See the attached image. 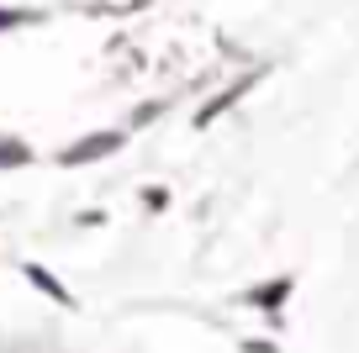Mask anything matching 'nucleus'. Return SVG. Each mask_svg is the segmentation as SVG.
Here are the masks:
<instances>
[{
	"instance_id": "20e7f679",
	"label": "nucleus",
	"mask_w": 359,
	"mask_h": 353,
	"mask_svg": "<svg viewBox=\"0 0 359 353\" xmlns=\"http://www.w3.org/2000/svg\"><path fill=\"white\" fill-rule=\"evenodd\" d=\"M291 296V279H275V285H259V290H248V306H259L269 317V311H280V300Z\"/></svg>"
},
{
	"instance_id": "423d86ee",
	"label": "nucleus",
	"mask_w": 359,
	"mask_h": 353,
	"mask_svg": "<svg viewBox=\"0 0 359 353\" xmlns=\"http://www.w3.org/2000/svg\"><path fill=\"white\" fill-rule=\"evenodd\" d=\"M16 22H27L22 11H0V32H6V27H16Z\"/></svg>"
},
{
	"instance_id": "f03ea898",
	"label": "nucleus",
	"mask_w": 359,
	"mask_h": 353,
	"mask_svg": "<svg viewBox=\"0 0 359 353\" xmlns=\"http://www.w3.org/2000/svg\"><path fill=\"white\" fill-rule=\"evenodd\" d=\"M254 85H259V69H254V74H243V79H238V85H233V90H222V95H217V100H212V106H206V111H201V116H196V127H212V122H217V116H222V111H227V106H238V95H248V90H254Z\"/></svg>"
},
{
	"instance_id": "7ed1b4c3",
	"label": "nucleus",
	"mask_w": 359,
	"mask_h": 353,
	"mask_svg": "<svg viewBox=\"0 0 359 353\" xmlns=\"http://www.w3.org/2000/svg\"><path fill=\"white\" fill-rule=\"evenodd\" d=\"M22 275H27V279H32V285H37V290H43V296H48V300H58V306H74V296H69V290H64V285H58V279H53V275H48V269H43V264H22Z\"/></svg>"
},
{
	"instance_id": "f257e3e1",
	"label": "nucleus",
	"mask_w": 359,
	"mask_h": 353,
	"mask_svg": "<svg viewBox=\"0 0 359 353\" xmlns=\"http://www.w3.org/2000/svg\"><path fill=\"white\" fill-rule=\"evenodd\" d=\"M116 148H122V132H90V137H79L74 148H64V153H58V164H64V169H79V164H90V158H111Z\"/></svg>"
},
{
	"instance_id": "39448f33",
	"label": "nucleus",
	"mask_w": 359,
	"mask_h": 353,
	"mask_svg": "<svg viewBox=\"0 0 359 353\" xmlns=\"http://www.w3.org/2000/svg\"><path fill=\"white\" fill-rule=\"evenodd\" d=\"M27 158H32V148L22 137H0V169H22Z\"/></svg>"
}]
</instances>
